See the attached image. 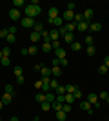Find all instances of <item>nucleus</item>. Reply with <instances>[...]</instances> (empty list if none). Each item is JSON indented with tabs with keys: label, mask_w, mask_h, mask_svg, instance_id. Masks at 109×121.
<instances>
[{
	"label": "nucleus",
	"mask_w": 109,
	"mask_h": 121,
	"mask_svg": "<svg viewBox=\"0 0 109 121\" xmlns=\"http://www.w3.org/2000/svg\"><path fill=\"white\" fill-rule=\"evenodd\" d=\"M24 9H26V15H24V16H29V18H36V16H40V13H42L40 4H38V5L29 4V5H26Z\"/></svg>",
	"instance_id": "nucleus-1"
},
{
	"label": "nucleus",
	"mask_w": 109,
	"mask_h": 121,
	"mask_svg": "<svg viewBox=\"0 0 109 121\" xmlns=\"http://www.w3.org/2000/svg\"><path fill=\"white\" fill-rule=\"evenodd\" d=\"M35 18H29V16H22V20H20V25L24 27V29H31L33 25H35Z\"/></svg>",
	"instance_id": "nucleus-2"
},
{
	"label": "nucleus",
	"mask_w": 109,
	"mask_h": 121,
	"mask_svg": "<svg viewBox=\"0 0 109 121\" xmlns=\"http://www.w3.org/2000/svg\"><path fill=\"white\" fill-rule=\"evenodd\" d=\"M80 108H82L84 112H87L89 116L93 114V105H91V103H89L87 99H82V101H80Z\"/></svg>",
	"instance_id": "nucleus-3"
},
{
	"label": "nucleus",
	"mask_w": 109,
	"mask_h": 121,
	"mask_svg": "<svg viewBox=\"0 0 109 121\" xmlns=\"http://www.w3.org/2000/svg\"><path fill=\"white\" fill-rule=\"evenodd\" d=\"M82 16H84V20H85V22H89V24H91V20H93V16H95V11L91 9V7H87V9H84Z\"/></svg>",
	"instance_id": "nucleus-4"
},
{
	"label": "nucleus",
	"mask_w": 109,
	"mask_h": 121,
	"mask_svg": "<svg viewBox=\"0 0 109 121\" xmlns=\"http://www.w3.org/2000/svg\"><path fill=\"white\" fill-rule=\"evenodd\" d=\"M64 18V22H66V24H67V22H73L75 20V11H69V9H66L64 11V15H60Z\"/></svg>",
	"instance_id": "nucleus-5"
},
{
	"label": "nucleus",
	"mask_w": 109,
	"mask_h": 121,
	"mask_svg": "<svg viewBox=\"0 0 109 121\" xmlns=\"http://www.w3.org/2000/svg\"><path fill=\"white\" fill-rule=\"evenodd\" d=\"M87 101L91 103L93 107H100V101H98V96L95 94V92H89L87 94Z\"/></svg>",
	"instance_id": "nucleus-6"
},
{
	"label": "nucleus",
	"mask_w": 109,
	"mask_h": 121,
	"mask_svg": "<svg viewBox=\"0 0 109 121\" xmlns=\"http://www.w3.org/2000/svg\"><path fill=\"white\" fill-rule=\"evenodd\" d=\"M9 18L11 20H22V15H20V9H9Z\"/></svg>",
	"instance_id": "nucleus-7"
},
{
	"label": "nucleus",
	"mask_w": 109,
	"mask_h": 121,
	"mask_svg": "<svg viewBox=\"0 0 109 121\" xmlns=\"http://www.w3.org/2000/svg\"><path fill=\"white\" fill-rule=\"evenodd\" d=\"M47 22H49V24H53V25H55V27H57V29H60V27H62V25L66 24V22H64V18H62V16H57L55 20H47Z\"/></svg>",
	"instance_id": "nucleus-8"
},
{
	"label": "nucleus",
	"mask_w": 109,
	"mask_h": 121,
	"mask_svg": "<svg viewBox=\"0 0 109 121\" xmlns=\"http://www.w3.org/2000/svg\"><path fill=\"white\" fill-rule=\"evenodd\" d=\"M47 16H49V20H55L57 16H60V11H58L57 7H49V11H47Z\"/></svg>",
	"instance_id": "nucleus-9"
},
{
	"label": "nucleus",
	"mask_w": 109,
	"mask_h": 121,
	"mask_svg": "<svg viewBox=\"0 0 109 121\" xmlns=\"http://www.w3.org/2000/svg\"><path fill=\"white\" fill-rule=\"evenodd\" d=\"M76 31H80V33H85V31H89V22H80V24H76Z\"/></svg>",
	"instance_id": "nucleus-10"
},
{
	"label": "nucleus",
	"mask_w": 109,
	"mask_h": 121,
	"mask_svg": "<svg viewBox=\"0 0 109 121\" xmlns=\"http://www.w3.org/2000/svg\"><path fill=\"white\" fill-rule=\"evenodd\" d=\"M89 31H91V33H98V31H102V24H98V22H91V24H89Z\"/></svg>",
	"instance_id": "nucleus-11"
},
{
	"label": "nucleus",
	"mask_w": 109,
	"mask_h": 121,
	"mask_svg": "<svg viewBox=\"0 0 109 121\" xmlns=\"http://www.w3.org/2000/svg\"><path fill=\"white\" fill-rule=\"evenodd\" d=\"M64 29L67 31V33H75L76 31V24L75 22H67V24H64Z\"/></svg>",
	"instance_id": "nucleus-12"
},
{
	"label": "nucleus",
	"mask_w": 109,
	"mask_h": 121,
	"mask_svg": "<svg viewBox=\"0 0 109 121\" xmlns=\"http://www.w3.org/2000/svg\"><path fill=\"white\" fill-rule=\"evenodd\" d=\"M62 38H64V42H66V43H69V45H71L73 42H75V33H66Z\"/></svg>",
	"instance_id": "nucleus-13"
},
{
	"label": "nucleus",
	"mask_w": 109,
	"mask_h": 121,
	"mask_svg": "<svg viewBox=\"0 0 109 121\" xmlns=\"http://www.w3.org/2000/svg\"><path fill=\"white\" fill-rule=\"evenodd\" d=\"M40 74H42V78H51V69H49V67H46V65H42Z\"/></svg>",
	"instance_id": "nucleus-14"
},
{
	"label": "nucleus",
	"mask_w": 109,
	"mask_h": 121,
	"mask_svg": "<svg viewBox=\"0 0 109 121\" xmlns=\"http://www.w3.org/2000/svg\"><path fill=\"white\" fill-rule=\"evenodd\" d=\"M55 58H58V60H64L66 58V49H55Z\"/></svg>",
	"instance_id": "nucleus-15"
},
{
	"label": "nucleus",
	"mask_w": 109,
	"mask_h": 121,
	"mask_svg": "<svg viewBox=\"0 0 109 121\" xmlns=\"http://www.w3.org/2000/svg\"><path fill=\"white\" fill-rule=\"evenodd\" d=\"M51 76L60 78V76H62V67H53V65H51Z\"/></svg>",
	"instance_id": "nucleus-16"
},
{
	"label": "nucleus",
	"mask_w": 109,
	"mask_h": 121,
	"mask_svg": "<svg viewBox=\"0 0 109 121\" xmlns=\"http://www.w3.org/2000/svg\"><path fill=\"white\" fill-rule=\"evenodd\" d=\"M0 99L4 101V105H9L11 101H13V94H7V92H4V96L0 98Z\"/></svg>",
	"instance_id": "nucleus-17"
},
{
	"label": "nucleus",
	"mask_w": 109,
	"mask_h": 121,
	"mask_svg": "<svg viewBox=\"0 0 109 121\" xmlns=\"http://www.w3.org/2000/svg\"><path fill=\"white\" fill-rule=\"evenodd\" d=\"M49 36H51V42H55V40H58V38H60V33H58V29H57V27L49 31Z\"/></svg>",
	"instance_id": "nucleus-18"
},
{
	"label": "nucleus",
	"mask_w": 109,
	"mask_h": 121,
	"mask_svg": "<svg viewBox=\"0 0 109 121\" xmlns=\"http://www.w3.org/2000/svg\"><path fill=\"white\" fill-rule=\"evenodd\" d=\"M29 38H31V42H33V43H38V42H40V38H42V36H40V33H35V31H33V33H31V36H29Z\"/></svg>",
	"instance_id": "nucleus-19"
},
{
	"label": "nucleus",
	"mask_w": 109,
	"mask_h": 121,
	"mask_svg": "<svg viewBox=\"0 0 109 121\" xmlns=\"http://www.w3.org/2000/svg\"><path fill=\"white\" fill-rule=\"evenodd\" d=\"M33 31H35V33H42V31H44V24H42V22H35Z\"/></svg>",
	"instance_id": "nucleus-20"
},
{
	"label": "nucleus",
	"mask_w": 109,
	"mask_h": 121,
	"mask_svg": "<svg viewBox=\"0 0 109 121\" xmlns=\"http://www.w3.org/2000/svg\"><path fill=\"white\" fill-rule=\"evenodd\" d=\"M13 7H15V9L26 7V2H24V0H13Z\"/></svg>",
	"instance_id": "nucleus-21"
},
{
	"label": "nucleus",
	"mask_w": 109,
	"mask_h": 121,
	"mask_svg": "<svg viewBox=\"0 0 109 121\" xmlns=\"http://www.w3.org/2000/svg\"><path fill=\"white\" fill-rule=\"evenodd\" d=\"M13 72H15V76H16V78H18V76H24V69H22V65H15Z\"/></svg>",
	"instance_id": "nucleus-22"
},
{
	"label": "nucleus",
	"mask_w": 109,
	"mask_h": 121,
	"mask_svg": "<svg viewBox=\"0 0 109 121\" xmlns=\"http://www.w3.org/2000/svg\"><path fill=\"white\" fill-rule=\"evenodd\" d=\"M27 54H31V56H35V54H38V47L33 43L31 47H27Z\"/></svg>",
	"instance_id": "nucleus-23"
},
{
	"label": "nucleus",
	"mask_w": 109,
	"mask_h": 121,
	"mask_svg": "<svg viewBox=\"0 0 109 121\" xmlns=\"http://www.w3.org/2000/svg\"><path fill=\"white\" fill-rule=\"evenodd\" d=\"M76 89H78L76 85H71V83H69V85H66V94H75Z\"/></svg>",
	"instance_id": "nucleus-24"
},
{
	"label": "nucleus",
	"mask_w": 109,
	"mask_h": 121,
	"mask_svg": "<svg viewBox=\"0 0 109 121\" xmlns=\"http://www.w3.org/2000/svg\"><path fill=\"white\" fill-rule=\"evenodd\" d=\"M46 101H49V103H55V101H57V94L47 92V94H46Z\"/></svg>",
	"instance_id": "nucleus-25"
},
{
	"label": "nucleus",
	"mask_w": 109,
	"mask_h": 121,
	"mask_svg": "<svg viewBox=\"0 0 109 121\" xmlns=\"http://www.w3.org/2000/svg\"><path fill=\"white\" fill-rule=\"evenodd\" d=\"M85 52H87V56H95V54H96V47H95V45H87Z\"/></svg>",
	"instance_id": "nucleus-26"
},
{
	"label": "nucleus",
	"mask_w": 109,
	"mask_h": 121,
	"mask_svg": "<svg viewBox=\"0 0 109 121\" xmlns=\"http://www.w3.org/2000/svg\"><path fill=\"white\" fill-rule=\"evenodd\" d=\"M35 99L38 101V103H44V101H46V94H44V92H36Z\"/></svg>",
	"instance_id": "nucleus-27"
},
{
	"label": "nucleus",
	"mask_w": 109,
	"mask_h": 121,
	"mask_svg": "<svg viewBox=\"0 0 109 121\" xmlns=\"http://www.w3.org/2000/svg\"><path fill=\"white\" fill-rule=\"evenodd\" d=\"M64 99H66V103H69V105H73V103H75V96H73V94H66V96H64Z\"/></svg>",
	"instance_id": "nucleus-28"
},
{
	"label": "nucleus",
	"mask_w": 109,
	"mask_h": 121,
	"mask_svg": "<svg viewBox=\"0 0 109 121\" xmlns=\"http://www.w3.org/2000/svg\"><path fill=\"white\" fill-rule=\"evenodd\" d=\"M55 94H57V96H64V94H66V87H64V85H58V89L55 91Z\"/></svg>",
	"instance_id": "nucleus-29"
},
{
	"label": "nucleus",
	"mask_w": 109,
	"mask_h": 121,
	"mask_svg": "<svg viewBox=\"0 0 109 121\" xmlns=\"http://www.w3.org/2000/svg\"><path fill=\"white\" fill-rule=\"evenodd\" d=\"M62 105H64V103L55 101V103H51V108H55V112H60V110H62Z\"/></svg>",
	"instance_id": "nucleus-30"
},
{
	"label": "nucleus",
	"mask_w": 109,
	"mask_h": 121,
	"mask_svg": "<svg viewBox=\"0 0 109 121\" xmlns=\"http://www.w3.org/2000/svg\"><path fill=\"white\" fill-rule=\"evenodd\" d=\"M69 47H71V51H80L82 49V43H80V42H73Z\"/></svg>",
	"instance_id": "nucleus-31"
},
{
	"label": "nucleus",
	"mask_w": 109,
	"mask_h": 121,
	"mask_svg": "<svg viewBox=\"0 0 109 121\" xmlns=\"http://www.w3.org/2000/svg\"><path fill=\"white\" fill-rule=\"evenodd\" d=\"M49 87H51V91H57V89H58V80H57V78H55V80L51 78V81H49Z\"/></svg>",
	"instance_id": "nucleus-32"
},
{
	"label": "nucleus",
	"mask_w": 109,
	"mask_h": 121,
	"mask_svg": "<svg viewBox=\"0 0 109 121\" xmlns=\"http://www.w3.org/2000/svg\"><path fill=\"white\" fill-rule=\"evenodd\" d=\"M40 107H42V110H44V112L51 110V103H49V101H44V103H40Z\"/></svg>",
	"instance_id": "nucleus-33"
},
{
	"label": "nucleus",
	"mask_w": 109,
	"mask_h": 121,
	"mask_svg": "<svg viewBox=\"0 0 109 121\" xmlns=\"http://www.w3.org/2000/svg\"><path fill=\"white\" fill-rule=\"evenodd\" d=\"M84 42H85V45H93V42H95V38L91 35H87L85 38H84Z\"/></svg>",
	"instance_id": "nucleus-34"
},
{
	"label": "nucleus",
	"mask_w": 109,
	"mask_h": 121,
	"mask_svg": "<svg viewBox=\"0 0 109 121\" xmlns=\"http://www.w3.org/2000/svg\"><path fill=\"white\" fill-rule=\"evenodd\" d=\"M73 22H75V24H80V22H84V16L80 15V13H75V20Z\"/></svg>",
	"instance_id": "nucleus-35"
},
{
	"label": "nucleus",
	"mask_w": 109,
	"mask_h": 121,
	"mask_svg": "<svg viewBox=\"0 0 109 121\" xmlns=\"http://www.w3.org/2000/svg\"><path fill=\"white\" fill-rule=\"evenodd\" d=\"M66 117H67V114H66V112H62V110L57 112V119H58V121H64Z\"/></svg>",
	"instance_id": "nucleus-36"
},
{
	"label": "nucleus",
	"mask_w": 109,
	"mask_h": 121,
	"mask_svg": "<svg viewBox=\"0 0 109 121\" xmlns=\"http://www.w3.org/2000/svg\"><path fill=\"white\" fill-rule=\"evenodd\" d=\"M71 108H73V107L69 105V103H64V105H62V112H66V114H69V112H71Z\"/></svg>",
	"instance_id": "nucleus-37"
},
{
	"label": "nucleus",
	"mask_w": 109,
	"mask_h": 121,
	"mask_svg": "<svg viewBox=\"0 0 109 121\" xmlns=\"http://www.w3.org/2000/svg\"><path fill=\"white\" fill-rule=\"evenodd\" d=\"M51 49H53V47H51V42H47V43H44V45H42V51H44V52H49Z\"/></svg>",
	"instance_id": "nucleus-38"
},
{
	"label": "nucleus",
	"mask_w": 109,
	"mask_h": 121,
	"mask_svg": "<svg viewBox=\"0 0 109 121\" xmlns=\"http://www.w3.org/2000/svg\"><path fill=\"white\" fill-rule=\"evenodd\" d=\"M5 40H7V43H15V42H16V36L15 35H7Z\"/></svg>",
	"instance_id": "nucleus-39"
},
{
	"label": "nucleus",
	"mask_w": 109,
	"mask_h": 121,
	"mask_svg": "<svg viewBox=\"0 0 109 121\" xmlns=\"http://www.w3.org/2000/svg\"><path fill=\"white\" fill-rule=\"evenodd\" d=\"M2 54L9 58V54H11V47H9V45H7V47H4V49H2Z\"/></svg>",
	"instance_id": "nucleus-40"
},
{
	"label": "nucleus",
	"mask_w": 109,
	"mask_h": 121,
	"mask_svg": "<svg viewBox=\"0 0 109 121\" xmlns=\"http://www.w3.org/2000/svg\"><path fill=\"white\" fill-rule=\"evenodd\" d=\"M0 63H2V65H5V67H7V65H9V63H11V60H9V58H7V56H4V58L0 60Z\"/></svg>",
	"instance_id": "nucleus-41"
},
{
	"label": "nucleus",
	"mask_w": 109,
	"mask_h": 121,
	"mask_svg": "<svg viewBox=\"0 0 109 121\" xmlns=\"http://www.w3.org/2000/svg\"><path fill=\"white\" fill-rule=\"evenodd\" d=\"M5 92H7V94H13V96H15V89H13V85H5Z\"/></svg>",
	"instance_id": "nucleus-42"
},
{
	"label": "nucleus",
	"mask_w": 109,
	"mask_h": 121,
	"mask_svg": "<svg viewBox=\"0 0 109 121\" xmlns=\"http://www.w3.org/2000/svg\"><path fill=\"white\" fill-rule=\"evenodd\" d=\"M7 35H9L7 29H0V38H7Z\"/></svg>",
	"instance_id": "nucleus-43"
},
{
	"label": "nucleus",
	"mask_w": 109,
	"mask_h": 121,
	"mask_svg": "<svg viewBox=\"0 0 109 121\" xmlns=\"http://www.w3.org/2000/svg\"><path fill=\"white\" fill-rule=\"evenodd\" d=\"M51 47H53V49H60V40H55V42H51Z\"/></svg>",
	"instance_id": "nucleus-44"
},
{
	"label": "nucleus",
	"mask_w": 109,
	"mask_h": 121,
	"mask_svg": "<svg viewBox=\"0 0 109 121\" xmlns=\"http://www.w3.org/2000/svg\"><path fill=\"white\" fill-rule=\"evenodd\" d=\"M98 72H100V74H105V72H107V67H105L104 63H102V65L98 67Z\"/></svg>",
	"instance_id": "nucleus-45"
},
{
	"label": "nucleus",
	"mask_w": 109,
	"mask_h": 121,
	"mask_svg": "<svg viewBox=\"0 0 109 121\" xmlns=\"http://www.w3.org/2000/svg\"><path fill=\"white\" fill-rule=\"evenodd\" d=\"M24 81H26V76H18V78H16V83H18V85H24Z\"/></svg>",
	"instance_id": "nucleus-46"
},
{
	"label": "nucleus",
	"mask_w": 109,
	"mask_h": 121,
	"mask_svg": "<svg viewBox=\"0 0 109 121\" xmlns=\"http://www.w3.org/2000/svg\"><path fill=\"white\" fill-rule=\"evenodd\" d=\"M73 96H75V99H80V98H82V92H80V89H76V91H75V94H73Z\"/></svg>",
	"instance_id": "nucleus-47"
},
{
	"label": "nucleus",
	"mask_w": 109,
	"mask_h": 121,
	"mask_svg": "<svg viewBox=\"0 0 109 121\" xmlns=\"http://www.w3.org/2000/svg\"><path fill=\"white\" fill-rule=\"evenodd\" d=\"M67 65H69V60H67V58L60 60V67H67Z\"/></svg>",
	"instance_id": "nucleus-48"
},
{
	"label": "nucleus",
	"mask_w": 109,
	"mask_h": 121,
	"mask_svg": "<svg viewBox=\"0 0 109 121\" xmlns=\"http://www.w3.org/2000/svg\"><path fill=\"white\" fill-rule=\"evenodd\" d=\"M35 89L42 91V80H36V81H35Z\"/></svg>",
	"instance_id": "nucleus-49"
},
{
	"label": "nucleus",
	"mask_w": 109,
	"mask_h": 121,
	"mask_svg": "<svg viewBox=\"0 0 109 121\" xmlns=\"http://www.w3.org/2000/svg\"><path fill=\"white\" fill-rule=\"evenodd\" d=\"M75 7H76V4H75V2H69V4H67V9H69V11H75Z\"/></svg>",
	"instance_id": "nucleus-50"
},
{
	"label": "nucleus",
	"mask_w": 109,
	"mask_h": 121,
	"mask_svg": "<svg viewBox=\"0 0 109 121\" xmlns=\"http://www.w3.org/2000/svg\"><path fill=\"white\" fill-rule=\"evenodd\" d=\"M7 31H9V35H15V33H16V27H15V25H11V27H7Z\"/></svg>",
	"instance_id": "nucleus-51"
},
{
	"label": "nucleus",
	"mask_w": 109,
	"mask_h": 121,
	"mask_svg": "<svg viewBox=\"0 0 109 121\" xmlns=\"http://www.w3.org/2000/svg\"><path fill=\"white\" fill-rule=\"evenodd\" d=\"M98 96H100V98H102V99H107V96H109V94H107V92H100Z\"/></svg>",
	"instance_id": "nucleus-52"
},
{
	"label": "nucleus",
	"mask_w": 109,
	"mask_h": 121,
	"mask_svg": "<svg viewBox=\"0 0 109 121\" xmlns=\"http://www.w3.org/2000/svg\"><path fill=\"white\" fill-rule=\"evenodd\" d=\"M104 65L109 69V56H105V58H104Z\"/></svg>",
	"instance_id": "nucleus-53"
},
{
	"label": "nucleus",
	"mask_w": 109,
	"mask_h": 121,
	"mask_svg": "<svg viewBox=\"0 0 109 121\" xmlns=\"http://www.w3.org/2000/svg\"><path fill=\"white\" fill-rule=\"evenodd\" d=\"M40 69H42V63H36V65H35V71L40 72Z\"/></svg>",
	"instance_id": "nucleus-54"
},
{
	"label": "nucleus",
	"mask_w": 109,
	"mask_h": 121,
	"mask_svg": "<svg viewBox=\"0 0 109 121\" xmlns=\"http://www.w3.org/2000/svg\"><path fill=\"white\" fill-rule=\"evenodd\" d=\"M9 121H18V117H16V116H13V117H11Z\"/></svg>",
	"instance_id": "nucleus-55"
},
{
	"label": "nucleus",
	"mask_w": 109,
	"mask_h": 121,
	"mask_svg": "<svg viewBox=\"0 0 109 121\" xmlns=\"http://www.w3.org/2000/svg\"><path fill=\"white\" fill-rule=\"evenodd\" d=\"M0 108H4V101L0 99Z\"/></svg>",
	"instance_id": "nucleus-56"
},
{
	"label": "nucleus",
	"mask_w": 109,
	"mask_h": 121,
	"mask_svg": "<svg viewBox=\"0 0 109 121\" xmlns=\"http://www.w3.org/2000/svg\"><path fill=\"white\" fill-rule=\"evenodd\" d=\"M2 58H4V54H2V49H0V60H2Z\"/></svg>",
	"instance_id": "nucleus-57"
},
{
	"label": "nucleus",
	"mask_w": 109,
	"mask_h": 121,
	"mask_svg": "<svg viewBox=\"0 0 109 121\" xmlns=\"http://www.w3.org/2000/svg\"><path fill=\"white\" fill-rule=\"evenodd\" d=\"M31 121H40V119H38V117H33V119Z\"/></svg>",
	"instance_id": "nucleus-58"
},
{
	"label": "nucleus",
	"mask_w": 109,
	"mask_h": 121,
	"mask_svg": "<svg viewBox=\"0 0 109 121\" xmlns=\"http://www.w3.org/2000/svg\"><path fill=\"white\" fill-rule=\"evenodd\" d=\"M105 101H107V105H109V96H107V99H105Z\"/></svg>",
	"instance_id": "nucleus-59"
},
{
	"label": "nucleus",
	"mask_w": 109,
	"mask_h": 121,
	"mask_svg": "<svg viewBox=\"0 0 109 121\" xmlns=\"http://www.w3.org/2000/svg\"><path fill=\"white\" fill-rule=\"evenodd\" d=\"M107 72H109V69H107Z\"/></svg>",
	"instance_id": "nucleus-60"
}]
</instances>
